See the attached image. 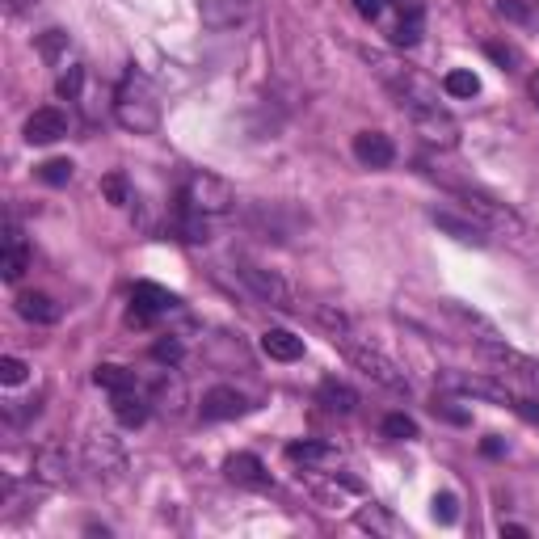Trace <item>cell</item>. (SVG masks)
<instances>
[{"label": "cell", "mask_w": 539, "mask_h": 539, "mask_svg": "<svg viewBox=\"0 0 539 539\" xmlns=\"http://www.w3.org/2000/svg\"><path fill=\"white\" fill-rule=\"evenodd\" d=\"M485 51H489V55H493V59H497V64H502V68H514V64H518V51H514V47H502V43H489Z\"/></svg>", "instance_id": "obj_37"}, {"label": "cell", "mask_w": 539, "mask_h": 539, "mask_svg": "<svg viewBox=\"0 0 539 539\" xmlns=\"http://www.w3.org/2000/svg\"><path fill=\"white\" fill-rule=\"evenodd\" d=\"M114 417L123 426H144L148 422V401L139 396L135 388H127V392H114Z\"/></svg>", "instance_id": "obj_24"}, {"label": "cell", "mask_w": 539, "mask_h": 539, "mask_svg": "<svg viewBox=\"0 0 539 539\" xmlns=\"http://www.w3.org/2000/svg\"><path fill=\"white\" fill-rule=\"evenodd\" d=\"M30 270V249H26V241H22V232L17 228H9V236H5V249H0V278L5 283H17Z\"/></svg>", "instance_id": "obj_19"}, {"label": "cell", "mask_w": 539, "mask_h": 539, "mask_svg": "<svg viewBox=\"0 0 539 539\" xmlns=\"http://www.w3.org/2000/svg\"><path fill=\"white\" fill-rule=\"evenodd\" d=\"M354 156H358V165H367V169H388L396 161V148L384 131H358L354 135Z\"/></svg>", "instance_id": "obj_15"}, {"label": "cell", "mask_w": 539, "mask_h": 539, "mask_svg": "<svg viewBox=\"0 0 539 539\" xmlns=\"http://www.w3.org/2000/svg\"><path fill=\"white\" fill-rule=\"evenodd\" d=\"M354 9L367 17V22H379V17L388 13V0H354Z\"/></svg>", "instance_id": "obj_36"}, {"label": "cell", "mask_w": 539, "mask_h": 539, "mask_svg": "<svg viewBox=\"0 0 539 539\" xmlns=\"http://www.w3.org/2000/svg\"><path fill=\"white\" fill-rule=\"evenodd\" d=\"M409 118H413V127H417V135L426 139V144H438V148H455L459 144V123L455 118L438 106V102H426V106H413V110H405Z\"/></svg>", "instance_id": "obj_8"}, {"label": "cell", "mask_w": 539, "mask_h": 539, "mask_svg": "<svg viewBox=\"0 0 539 539\" xmlns=\"http://www.w3.org/2000/svg\"><path fill=\"white\" fill-rule=\"evenodd\" d=\"M497 13L502 17H514V22H527V9L518 0H497Z\"/></svg>", "instance_id": "obj_38"}, {"label": "cell", "mask_w": 539, "mask_h": 539, "mask_svg": "<svg viewBox=\"0 0 539 539\" xmlns=\"http://www.w3.org/2000/svg\"><path fill=\"white\" fill-rule=\"evenodd\" d=\"M102 190H106V198L114 207H123L127 203V182H123V173H110L106 182H102Z\"/></svg>", "instance_id": "obj_34"}, {"label": "cell", "mask_w": 539, "mask_h": 539, "mask_svg": "<svg viewBox=\"0 0 539 539\" xmlns=\"http://www.w3.org/2000/svg\"><path fill=\"white\" fill-rule=\"evenodd\" d=\"M443 89H447L451 97H476V93H481V76L468 72V68H455V72H447Z\"/></svg>", "instance_id": "obj_27"}, {"label": "cell", "mask_w": 539, "mask_h": 539, "mask_svg": "<svg viewBox=\"0 0 539 539\" xmlns=\"http://www.w3.org/2000/svg\"><path fill=\"white\" fill-rule=\"evenodd\" d=\"M26 375H30V367L22 363V358H0V384L5 388H17V384H26Z\"/></svg>", "instance_id": "obj_29"}, {"label": "cell", "mask_w": 539, "mask_h": 539, "mask_svg": "<svg viewBox=\"0 0 539 539\" xmlns=\"http://www.w3.org/2000/svg\"><path fill=\"white\" fill-rule=\"evenodd\" d=\"M198 413H203V422H232V417L249 413V401L236 388H211V392H203Z\"/></svg>", "instance_id": "obj_14"}, {"label": "cell", "mask_w": 539, "mask_h": 539, "mask_svg": "<svg viewBox=\"0 0 539 539\" xmlns=\"http://www.w3.org/2000/svg\"><path fill=\"white\" fill-rule=\"evenodd\" d=\"M434 518H438V523H455V518H459L455 493H438V497H434Z\"/></svg>", "instance_id": "obj_35"}, {"label": "cell", "mask_w": 539, "mask_h": 539, "mask_svg": "<svg viewBox=\"0 0 539 539\" xmlns=\"http://www.w3.org/2000/svg\"><path fill=\"white\" fill-rule=\"evenodd\" d=\"M262 350H266V358H274V363H299V358H304V337H295L287 329H266Z\"/></svg>", "instance_id": "obj_21"}, {"label": "cell", "mask_w": 539, "mask_h": 539, "mask_svg": "<svg viewBox=\"0 0 539 539\" xmlns=\"http://www.w3.org/2000/svg\"><path fill=\"white\" fill-rule=\"evenodd\" d=\"M198 13H203L207 30H236L253 17V0H203Z\"/></svg>", "instance_id": "obj_12"}, {"label": "cell", "mask_w": 539, "mask_h": 539, "mask_svg": "<svg viewBox=\"0 0 539 539\" xmlns=\"http://www.w3.org/2000/svg\"><path fill=\"white\" fill-rule=\"evenodd\" d=\"M481 358L497 371V375H518V379H539V363L527 354H518L502 342H493V337H481Z\"/></svg>", "instance_id": "obj_10"}, {"label": "cell", "mask_w": 539, "mask_h": 539, "mask_svg": "<svg viewBox=\"0 0 539 539\" xmlns=\"http://www.w3.org/2000/svg\"><path fill=\"white\" fill-rule=\"evenodd\" d=\"M17 312H22L26 321H34V325H55L59 321V304H55L51 295H43V291L17 295Z\"/></svg>", "instance_id": "obj_22"}, {"label": "cell", "mask_w": 539, "mask_h": 539, "mask_svg": "<svg viewBox=\"0 0 539 539\" xmlns=\"http://www.w3.org/2000/svg\"><path fill=\"white\" fill-rule=\"evenodd\" d=\"M236 207V194L224 177L215 173H190L186 186H182V198H177V211H190V215H228Z\"/></svg>", "instance_id": "obj_3"}, {"label": "cell", "mask_w": 539, "mask_h": 539, "mask_svg": "<svg viewBox=\"0 0 539 539\" xmlns=\"http://www.w3.org/2000/svg\"><path fill=\"white\" fill-rule=\"evenodd\" d=\"M38 177H43L47 186H68V177H72V161H47V165H38Z\"/></svg>", "instance_id": "obj_30"}, {"label": "cell", "mask_w": 539, "mask_h": 539, "mask_svg": "<svg viewBox=\"0 0 539 539\" xmlns=\"http://www.w3.org/2000/svg\"><path fill=\"white\" fill-rule=\"evenodd\" d=\"M384 434L396 438V443H409V438H417V422L405 417V413H388L384 417Z\"/></svg>", "instance_id": "obj_28"}, {"label": "cell", "mask_w": 539, "mask_h": 539, "mask_svg": "<svg viewBox=\"0 0 539 539\" xmlns=\"http://www.w3.org/2000/svg\"><path fill=\"white\" fill-rule=\"evenodd\" d=\"M85 468L97 476V481H118L127 472V455L118 447V438L110 434H89L85 438Z\"/></svg>", "instance_id": "obj_9"}, {"label": "cell", "mask_w": 539, "mask_h": 539, "mask_svg": "<svg viewBox=\"0 0 539 539\" xmlns=\"http://www.w3.org/2000/svg\"><path fill=\"white\" fill-rule=\"evenodd\" d=\"M224 472H228V481L245 485V489H270V472H266V464H262L257 455H249V451L232 455Z\"/></svg>", "instance_id": "obj_17"}, {"label": "cell", "mask_w": 539, "mask_h": 539, "mask_svg": "<svg viewBox=\"0 0 539 539\" xmlns=\"http://www.w3.org/2000/svg\"><path fill=\"white\" fill-rule=\"evenodd\" d=\"M321 405L329 409V413H354V405H358V396H354V388L350 384H342V379H325L321 384Z\"/></svg>", "instance_id": "obj_25"}, {"label": "cell", "mask_w": 539, "mask_h": 539, "mask_svg": "<svg viewBox=\"0 0 539 539\" xmlns=\"http://www.w3.org/2000/svg\"><path fill=\"white\" fill-rule=\"evenodd\" d=\"M81 81H85V72H81V68H68V72L55 81V93H59V97H76V93H81Z\"/></svg>", "instance_id": "obj_32"}, {"label": "cell", "mask_w": 539, "mask_h": 539, "mask_svg": "<svg viewBox=\"0 0 539 539\" xmlns=\"http://www.w3.org/2000/svg\"><path fill=\"white\" fill-rule=\"evenodd\" d=\"M177 308V295L165 291V287H156V283H135L131 291V321L135 325H148L152 316H165Z\"/></svg>", "instance_id": "obj_11"}, {"label": "cell", "mask_w": 539, "mask_h": 539, "mask_svg": "<svg viewBox=\"0 0 539 539\" xmlns=\"http://www.w3.org/2000/svg\"><path fill=\"white\" fill-rule=\"evenodd\" d=\"M363 59L371 64V72L379 76V81L388 85V93L396 97V106H401V110L438 102V93H434V85L426 81V76L417 72V68H409V64H401L396 55H388V51H363Z\"/></svg>", "instance_id": "obj_1"}, {"label": "cell", "mask_w": 539, "mask_h": 539, "mask_svg": "<svg viewBox=\"0 0 539 539\" xmlns=\"http://www.w3.org/2000/svg\"><path fill=\"white\" fill-rule=\"evenodd\" d=\"M152 358H156V363H182V342L165 337V342H156V346H152Z\"/></svg>", "instance_id": "obj_33"}, {"label": "cell", "mask_w": 539, "mask_h": 539, "mask_svg": "<svg viewBox=\"0 0 539 539\" xmlns=\"http://www.w3.org/2000/svg\"><path fill=\"white\" fill-rule=\"evenodd\" d=\"M535 97H539V81H535Z\"/></svg>", "instance_id": "obj_40"}, {"label": "cell", "mask_w": 539, "mask_h": 539, "mask_svg": "<svg viewBox=\"0 0 539 539\" xmlns=\"http://www.w3.org/2000/svg\"><path fill=\"white\" fill-rule=\"evenodd\" d=\"M502 535H510V539H527V527H518V523H510V527H502Z\"/></svg>", "instance_id": "obj_39"}, {"label": "cell", "mask_w": 539, "mask_h": 539, "mask_svg": "<svg viewBox=\"0 0 539 539\" xmlns=\"http://www.w3.org/2000/svg\"><path fill=\"white\" fill-rule=\"evenodd\" d=\"M114 118L135 135L156 131V123H161V102H156V89L148 85V76H139V72L123 76V85L114 93Z\"/></svg>", "instance_id": "obj_2"}, {"label": "cell", "mask_w": 539, "mask_h": 539, "mask_svg": "<svg viewBox=\"0 0 539 539\" xmlns=\"http://www.w3.org/2000/svg\"><path fill=\"white\" fill-rule=\"evenodd\" d=\"M430 219L438 228H443L447 236H455L459 245H476V249H485L489 245V228L481 224V219H472V215H455V211H430Z\"/></svg>", "instance_id": "obj_13"}, {"label": "cell", "mask_w": 539, "mask_h": 539, "mask_svg": "<svg viewBox=\"0 0 539 539\" xmlns=\"http://www.w3.org/2000/svg\"><path fill=\"white\" fill-rule=\"evenodd\" d=\"M236 274H241V283L262 299V304L278 308V312H295V295L291 287L283 283V274H274V270H262V266H253V262H241L236 266Z\"/></svg>", "instance_id": "obj_7"}, {"label": "cell", "mask_w": 539, "mask_h": 539, "mask_svg": "<svg viewBox=\"0 0 539 539\" xmlns=\"http://www.w3.org/2000/svg\"><path fill=\"white\" fill-rule=\"evenodd\" d=\"M287 459L291 464H304V468H321V464H337V451L329 443H312V438H304V443L287 447Z\"/></svg>", "instance_id": "obj_23"}, {"label": "cell", "mask_w": 539, "mask_h": 539, "mask_svg": "<svg viewBox=\"0 0 539 539\" xmlns=\"http://www.w3.org/2000/svg\"><path fill=\"white\" fill-rule=\"evenodd\" d=\"M93 379H97V388H106V392H127V388H135V371L114 367V363H102V367L93 371Z\"/></svg>", "instance_id": "obj_26"}, {"label": "cell", "mask_w": 539, "mask_h": 539, "mask_svg": "<svg viewBox=\"0 0 539 539\" xmlns=\"http://www.w3.org/2000/svg\"><path fill=\"white\" fill-rule=\"evenodd\" d=\"M447 388L464 392V396H476V401H493L502 409H514L518 417H527V422H539V405L527 401V396H514L506 384H497L489 375H447Z\"/></svg>", "instance_id": "obj_4"}, {"label": "cell", "mask_w": 539, "mask_h": 539, "mask_svg": "<svg viewBox=\"0 0 539 539\" xmlns=\"http://www.w3.org/2000/svg\"><path fill=\"white\" fill-rule=\"evenodd\" d=\"M34 476L47 485H64L68 481V451L59 443H47L34 451Z\"/></svg>", "instance_id": "obj_18"}, {"label": "cell", "mask_w": 539, "mask_h": 539, "mask_svg": "<svg viewBox=\"0 0 539 539\" xmlns=\"http://www.w3.org/2000/svg\"><path fill=\"white\" fill-rule=\"evenodd\" d=\"M64 47H68V34H64V30H47L43 38H38V51H43L47 64H55L59 51H64Z\"/></svg>", "instance_id": "obj_31"}, {"label": "cell", "mask_w": 539, "mask_h": 539, "mask_svg": "<svg viewBox=\"0 0 539 539\" xmlns=\"http://www.w3.org/2000/svg\"><path fill=\"white\" fill-rule=\"evenodd\" d=\"M396 9H401V22L392 26V43L396 47H413L422 43V0H396Z\"/></svg>", "instance_id": "obj_20"}, {"label": "cell", "mask_w": 539, "mask_h": 539, "mask_svg": "<svg viewBox=\"0 0 539 539\" xmlns=\"http://www.w3.org/2000/svg\"><path fill=\"white\" fill-rule=\"evenodd\" d=\"M68 135V114L55 110V106H43L26 118V139L30 144H55V139Z\"/></svg>", "instance_id": "obj_16"}, {"label": "cell", "mask_w": 539, "mask_h": 539, "mask_svg": "<svg viewBox=\"0 0 539 539\" xmlns=\"http://www.w3.org/2000/svg\"><path fill=\"white\" fill-rule=\"evenodd\" d=\"M451 194H459L464 198V207H468V215H476L485 228H506V232H523V219H518L506 203H497L493 194H485V190H476V186H459V182H443Z\"/></svg>", "instance_id": "obj_6"}, {"label": "cell", "mask_w": 539, "mask_h": 539, "mask_svg": "<svg viewBox=\"0 0 539 539\" xmlns=\"http://www.w3.org/2000/svg\"><path fill=\"white\" fill-rule=\"evenodd\" d=\"M333 342L342 346L350 363H354L358 371H363V375H371L375 384H384V388H392V392H409V379L401 375V367H396L392 358H384V354L371 350V346H358L346 329H342V333H333Z\"/></svg>", "instance_id": "obj_5"}]
</instances>
